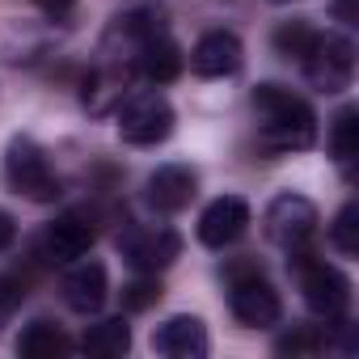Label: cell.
<instances>
[{"label":"cell","instance_id":"obj_1","mask_svg":"<svg viewBox=\"0 0 359 359\" xmlns=\"http://www.w3.org/2000/svg\"><path fill=\"white\" fill-rule=\"evenodd\" d=\"M254 114H258V144L266 152H304L317 140V114L313 106L283 89V85H258L254 89Z\"/></svg>","mask_w":359,"mask_h":359},{"label":"cell","instance_id":"obj_2","mask_svg":"<svg viewBox=\"0 0 359 359\" xmlns=\"http://www.w3.org/2000/svg\"><path fill=\"white\" fill-rule=\"evenodd\" d=\"M292 271L300 279V296H304L309 313L321 317L325 325H338L346 317V309H351V279L338 266H330L325 258L309 254V250L292 254Z\"/></svg>","mask_w":359,"mask_h":359},{"label":"cell","instance_id":"obj_3","mask_svg":"<svg viewBox=\"0 0 359 359\" xmlns=\"http://www.w3.org/2000/svg\"><path fill=\"white\" fill-rule=\"evenodd\" d=\"M118 135L131 148L165 144L173 135V106H169V97L156 93V89L123 97V106H118Z\"/></svg>","mask_w":359,"mask_h":359},{"label":"cell","instance_id":"obj_4","mask_svg":"<svg viewBox=\"0 0 359 359\" xmlns=\"http://www.w3.org/2000/svg\"><path fill=\"white\" fill-rule=\"evenodd\" d=\"M5 173H9V187L34 203H55L60 195V177L47 161V152L30 140V135H18L5 152Z\"/></svg>","mask_w":359,"mask_h":359},{"label":"cell","instance_id":"obj_5","mask_svg":"<svg viewBox=\"0 0 359 359\" xmlns=\"http://www.w3.org/2000/svg\"><path fill=\"white\" fill-rule=\"evenodd\" d=\"M229 309L245 330H266L283 317L279 292L266 283V275L258 266H241L229 275Z\"/></svg>","mask_w":359,"mask_h":359},{"label":"cell","instance_id":"obj_6","mask_svg":"<svg viewBox=\"0 0 359 359\" xmlns=\"http://www.w3.org/2000/svg\"><path fill=\"white\" fill-rule=\"evenodd\" d=\"M262 229H266V241L287 254L309 250V241L317 237V208L304 195H279V199H271Z\"/></svg>","mask_w":359,"mask_h":359},{"label":"cell","instance_id":"obj_7","mask_svg":"<svg viewBox=\"0 0 359 359\" xmlns=\"http://www.w3.org/2000/svg\"><path fill=\"white\" fill-rule=\"evenodd\" d=\"M300 64H304V76H309L313 89H321V93H342V89H351V81H355V43H351L346 34H321L317 47H313Z\"/></svg>","mask_w":359,"mask_h":359},{"label":"cell","instance_id":"obj_8","mask_svg":"<svg viewBox=\"0 0 359 359\" xmlns=\"http://www.w3.org/2000/svg\"><path fill=\"white\" fill-rule=\"evenodd\" d=\"M118 250L135 271L156 275V271L173 266V258L182 254V241H177V233L165 229V224H135V229H127L118 237Z\"/></svg>","mask_w":359,"mask_h":359},{"label":"cell","instance_id":"obj_9","mask_svg":"<svg viewBox=\"0 0 359 359\" xmlns=\"http://www.w3.org/2000/svg\"><path fill=\"white\" fill-rule=\"evenodd\" d=\"M131 76H135V64L118 60V55H102L93 64V72L85 76V89H81V102L89 114H110L123 106V97L131 93Z\"/></svg>","mask_w":359,"mask_h":359},{"label":"cell","instance_id":"obj_10","mask_svg":"<svg viewBox=\"0 0 359 359\" xmlns=\"http://www.w3.org/2000/svg\"><path fill=\"white\" fill-rule=\"evenodd\" d=\"M93 241H97L93 220H85L81 212H64V216H55V220L47 224V233H43V241H39V254H43L47 262H55V266H68V262L85 258V254L93 250Z\"/></svg>","mask_w":359,"mask_h":359},{"label":"cell","instance_id":"obj_11","mask_svg":"<svg viewBox=\"0 0 359 359\" xmlns=\"http://www.w3.org/2000/svg\"><path fill=\"white\" fill-rule=\"evenodd\" d=\"M245 229H250V203L237 199V195L212 199V203L203 208V216H199V241H203L208 250H229V245H237V241L245 237Z\"/></svg>","mask_w":359,"mask_h":359},{"label":"cell","instance_id":"obj_12","mask_svg":"<svg viewBox=\"0 0 359 359\" xmlns=\"http://www.w3.org/2000/svg\"><path fill=\"white\" fill-rule=\"evenodd\" d=\"M60 292H64V304H68L72 313L93 317V313L106 304V296H110L106 266H102L97 258H76V262H68V275H64Z\"/></svg>","mask_w":359,"mask_h":359},{"label":"cell","instance_id":"obj_13","mask_svg":"<svg viewBox=\"0 0 359 359\" xmlns=\"http://www.w3.org/2000/svg\"><path fill=\"white\" fill-rule=\"evenodd\" d=\"M195 191H199V177H195V169H187V165H161L156 173H148L144 199H148V208H152V212H161V216H173V212L191 208Z\"/></svg>","mask_w":359,"mask_h":359},{"label":"cell","instance_id":"obj_14","mask_svg":"<svg viewBox=\"0 0 359 359\" xmlns=\"http://www.w3.org/2000/svg\"><path fill=\"white\" fill-rule=\"evenodd\" d=\"M241 64H245V47L233 30H208L191 51V68L208 81L233 76V72H241Z\"/></svg>","mask_w":359,"mask_h":359},{"label":"cell","instance_id":"obj_15","mask_svg":"<svg viewBox=\"0 0 359 359\" xmlns=\"http://www.w3.org/2000/svg\"><path fill=\"white\" fill-rule=\"evenodd\" d=\"M208 325L191 313H177L169 321H161L152 330V351L156 355H169V359H203L208 355Z\"/></svg>","mask_w":359,"mask_h":359},{"label":"cell","instance_id":"obj_16","mask_svg":"<svg viewBox=\"0 0 359 359\" xmlns=\"http://www.w3.org/2000/svg\"><path fill=\"white\" fill-rule=\"evenodd\" d=\"M135 72H140L144 81H152V85L177 81V72H182V47L169 39V30L152 34V39L135 51Z\"/></svg>","mask_w":359,"mask_h":359},{"label":"cell","instance_id":"obj_17","mask_svg":"<svg viewBox=\"0 0 359 359\" xmlns=\"http://www.w3.org/2000/svg\"><path fill=\"white\" fill-rule=\"evenodd\" d=\"M81 351L93 355V359H123L131 351V325L123 317H106V321H97V325L85 330Z\"/></svg>","mask_w":359,"mask_h":359},{"label":"cell","instance_id":"obj_18","mask_svg":"<svg viewBox=\"0 0 359 359\" xmlns=\"http://www.w3.org/2000/svg\"><path fill=\"white\" fill-rule=\"evenodd\" d=\"M18 351L26 359H55V355H68L72 351V338L60 325H51V321H30L22 330V338H18Z\"/></svg>","mask_w":359,"mask_h":359},{"label":"cell","instance_id":"obj_19","mask_svg":"<svg viewBox=\"0 0 359 359\" xmlns=\"http://www.w3.org/2000/svg\"><path fill=\"white\" fill-rule=\"evenodd\" d=\"M330 152L338 161V169L351 177L355 173V156H359V110L355 106H342L334 127H330Z\"/></svg>","mask_w":359,"mask_h":359},{"label":"cell","instance_id":"obj_20","mask_svg":"<svg viewBox=\"0 0 359 359\" xmlns=\"http://www.w3.org/2000/svg\"><path fill=\"white\" fill-rule=\"evenodd\" d=\"M317 39H321V30H317L313 22H304V18H296V22H283V26L271 34L275 51H279V55H287V60H304V55L317 47Z\"/></svg>","mask_w":359,"mask_h":359},{"label":"cell","instance_id":"obj_21","mask_svg":"<svg viewBox=\"0 0 359 359\" xmlns=\"http://www.w3.org/2000/svg\"><path fill=\"white\" fill-rule=\"evenodd\" d=\"M330 241H334V250H338L342 258H355V254H359V208H355V203H346V208L334 216Z\"/></svg>","mask_w":359,"mask_h":359},{"label":"cell","instance_id":"obj_22","mask_svg":"<svg viewBox=\"0 0 359 359\" xmlns=\"http://www.w3.org/2000/svg\"><path fill=\"white\" fill-rule=\"evenodd\" d=\"M156 300H161V283H156V275H144V271H140V279H131V283L123 287V309H131V313L152 309Z\"/></svg>","mask_w":359,"mask_h":359},{"label":"cell","instance_id":"obj_23","mask_svg":"<svg viewBox=\"0 0 359 359\" xmlns=\"http://www.w3.org/2000/svg\"><path fill=\"white\" fill-rule=\"evenodd\" d=\"M321 346H325V334L313 330V325H300V330H292V334H283V338L275 342L279 355H313V351H321Z\"/></svg>","mask_w":359,"mask_h":359},{"label":"cell","instance_id":"obj_24","mask_svg":"<svg viewBox=\"0 0 359 359\" xmlns=\"http://www.w3.org/2000/svg\"><path fill=\"white\" fill-rule=\"evenodd\" d=\"M22 304V283L9 279V275H0V325H5L13 317V309Z\"/></svg>","mask_w":359,"mask_h":359},{"label":"cell","instance_id":"obj_25","mask_svg":"<svg viewBox=\"0 0 359 359\" xmlns=\"http://www.w3.org/2000/svg\"><path fill=\"white\" fill-rule=\"evenodd\" d=\"M330 13H334V22H342L351 30V26H359V0H330Z\"/></svg>","mask_w":359,"mask_h":359},{"label":"cell","instance_id":"obj_26","mask_svg":"<svg viewBox=\"0 0 359 359\" xmlns=\"http://www.w3.org/2000/svg\"><path fill=\"white\" fill-rule=\"evenodd\" d=\"M13 241H18V220L9 212H0V250H9Z\"/></svg>","mask_w":359,"mask_h":359},{"label":"cell","instance_id":"obj_27","mask_svg":"<svg viewBox=\"0 0 359 359\" xmlns=\"http://www.w3.org/2000/svg\"><path fill=\"white\" fill-rule=\"evenodd\" d=\"M34 5H39V9L47 13V18H64V13H68V9L76 5V0H34Z\"/></svg>","mask_w":359,"mask_h":359},{"label":"cell","instance_id":"obj_28","mask_svg":"<svg viewBox=\"0 0 359 359\" xmlns=\"http://www.w3.org/2000/svg\"><path fill=\"white\" fill-rule=\"evenodd\" d=\"M275 5H292V0H275Z\"/></svg>","mask_w":359,"mask_h":359}]
</instances>
